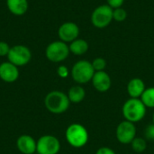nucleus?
I'll return each mask as SVG.
<instances>
[{
    "label": "nucleus",
    "instance_id": "nucleus-1",
    "mask_svg": "<svg viewBox=\"0 0 154 154\" xmlns=\"http://www.w3.org/2000/svg\"><path fill=\"white\" fill-rule=\"evenodd\" d=\"M44 105L50 113L60 115L65 113L69 109L70 101L68 95L65 93L59 90H53L46 95L44 98Z\"/></svg>",
    "mask_w": 154,
    "mask_h": 154
},
{
    "label": "nucleus",
    "instance_id": "nucleus-2",
    "mask_svg": "<svg viewBox=\"0 0 154 154\" xmlns=\"http://www.w3.org/2000/svg\"><path fill=\"white\" fill-rule=\"evenodd\" d=\"M146 106L141 100V98H129L125 102L122 113L125 120L137 123L142 121L146 115Z\"/></svg>",
    "mask_w": 154,
    "mask_h": 154
},
{
    "label": "nucleus",
    "instance_id": "nucleus-3",
    "mask_svg": "<svg viewBox=\"0 0 154 154\" xmlns=\"http://www.w3.org/2000/svg\"><path fill=\"white\" fill-rule=\"evenodd\" d=\"M65 137L69 144L74 148H82L88 142V133L86 127L80 124H71L68 126Z\"/></svg>",
    "mask_w": 154,
    "mask_h": 154
},
{
    "label": "nucleus",
    "instance_id": "nucleus-4",
    "mask_svg": "<svg viewBox=\"0 0 154 154\" xmlns=\"http://www.w3.org/2000/svg\"><path fill=\"white\" fill-rule=\"evenodd\" d=\"M95 72L92 63L86 60H82L77 61L73 65L71 69V77L78 84H86L92 80Z\"/></svg>",
    "mask_w": 154,
    "mask_h": 154
},
{
    "label": "nucleus",
    "instance_id": "nucleus-5",
    "mask_svg": "<svg viewBox=\"0 0 154 154\" xmlns=\"http://www.w3.org/2000/svg\"><path fill=\"white\" fill-rule=\"evenodd\" d=\"M69 45L62 41H55L51 42L45 51L46 58L54 63H59L65 60L69 55Z\"/></svg>",
    "mask_w": 154,
    "mask_h": 154
},
{
    "label": "nucleus",
    "instance_id": "nucleus-6",
    "mask_svg": "<svg viewBox=\"0 0 154 154\" xmlns=\"http://www.w3.org/2000/svg\"><path fill=\"white\" fill-rule=\"evenodd\" d=\"M113 21V8L108 5H101L97 6L91 14L92 24L98 29L107 27Z\"/></svg>",
    "mask_w": 154,
    "mask_h": 154
},
{
    "label": "nucleus",
    "instance_id": "nucleus-7",
    "mask_svg": "<svg viewBox=\"0 0 154 154\" xmlns=\"http://www.w3.org/2000/svg\"><path fill=\"white\" fill-rule=\"evenodd\" d=\"M8 61L16 67H23L28 64L32 59L30 49L24 45H14L10 48L7 55Z\"/></svg>",
    "mask_w": 154,
    "mask_h": 154
},
{
    "label": "nucleus",
    "instance_id": "nucleus-8",
    "mask_svg": "<svg viewBox=\"0 0 154 154\" xmlns=\"http://www.w3.org/2000/svg\"><path fill=\"white\" fill-rule=\"evenodd\" d=\"M36 143L38 154H58L60 150V143L53 135H43L37 140Z\"/></svg>",
    "mask_w": 154,
    "mask_h": 154
},
{
    "label": "nucleus",
    "instance_id": "nucleus-9",
    "mask_svg": "<svg viewBox=\"0 0 154 154\" xmlns=\"http://www.w3.org/2000/svg\"><path fill=\"white\" fill-rule=\"evenodd\" d=\"M116 135L119 143L131 144L133 140L136 137V127L134 123L125 120L117 125Z\"/></svg>",
    "mask_w": 154,
    "mask_h": 154
},
{
    "label": "nucleus",
    "instance_id": "nucleus-10",
    "mask_svg": "<svg viewBox=\"0 0 154 154\" xmlns=\"http://www.w3.org/2000/svg\"><path fill=\"white\" fill-rule=\"evenodd\" d=\"M79 34V26L73 23V22H66L62 23L59 30H58V35L60 41L64 42H71L78 39Z\"/></svg>",
    "mask_w": 154,
    "mask_h": 154
},
{
    "label": "nucleus",
    "instance_id": "nucleus-11",
    "mask_svg": "<svg viewBox=\"0 0 154 154\" xmlns=\"http://www.w3.org/2000/svg\"><path fill=\"white\" fill-rule=\"evenodd\" d=\"M19 78L18 67L11 63L10 61H5L0 64V79L6 83H13L16 81Z\"/></svg>",
    "mask_w": 154,
    "mask_h": 154
},
{
    "label": "nucleus",
    "instance_id": "nucleus-12",
    "mask_svg": "<svg viewBox=\"0 0 154 154\" xmlns=\"http://www.w3.org/2000/svg\"><path fill=\"white\" fill-rule=\"evenodd\" d=\"M92 84L98 92H106L110 89L112 80L110 76L105 71H96L92 78Z\"/></svg>",
    "mask_w": 154,
    "mask_h": 154
},
{
    "label": "nucleus",
    "instance_id": "nucleus-13",
    "mask_svg": "<svg viewBox=\"0 0 154 154\" xmlns=\"http://www.w3.org/2000/svg\"><path fill=\"white\" fill-rule=\"evenodd\" d=\"M37 141H35L31 135L23 134L18 137L16 141V146L20 152L23 154H33L36 152Z\"/></svg>",
    "mask_w": 154,
    "mask_h": 154
},
{
    "label": "nucleus",
    "instance_id": "nucleus-14",
    "mask_svg": "<svg viewBox=\"0 0 154 154\" xmlns=\"http://www.w3.org/2000/svg\"><path fill=\"white\" fill-rule=\"evenodd\" d=\"M146 89L145 84L143 79L134 78L127 84V92L131 98H140Z\"/></svg>",
    "mask_w": 154,
    "mask_h": 154
},
{
    "label": "nucleus",
    "instance_id": "nucleus-15",
    "mask_svg": "<svg viewBox=\"0 0 154 154\" xmlns=\"http://www.w3.org/2000/svg\"><path fill=\"white\" fill-rule=\"evenodd\" d=\"M6 6L14 15H23L28 10L27 0H6Z\"/></svg>",
    "mask_w": 154,
    "mask_h": 154
},
{
    "label": "nucleus",
    "instance_id": "nucleus-16",
    "mask_svg": "<svg viewBox=\"0 0 154 154\" xmlns=\"http://www.w3.org/2000/svg\"><path fill=\"white\" fill-rule=\"evenodd\" d=\"M69 51L74 55H83L88 51V43L86 40L83 39H76L75 41L71 42L69 45Z\"/></svg>",
    "mask_w": 154,
    "mask_h": 154
},
{
    "label": "nucleus",
    "instance_id": "nucleus-17",
    "mask_svg": "<svg viewBox=\"0 0 154 154\" xmlns=\"http://www.w3.org/2000/svg\"><path fill=\"white\" fill-rule=\"evenodd\" d=\"M85 97H86V91L79 85L71 87L68 93V97L70 103H74V104L80 103L81 101L84 100Z\"/></svg>",
    "mask_w": 154,
    "mask_h": 154
},
{
    "label": "nucleus",
    "instance_id": "nucleus-18",
    "mask_svg": "<svg viewBox=\"0 0 154 154\" xmlns=\"http://www.w3.org/2000/svg\"><path fill=\"white\" fill-rule=\"evenodd\" d=\"M140 98L146 107L154 108V87L146 88Z\"/></svg>",
    "mask_w": 154,
    "mask_h": 154
},
{
    "label": "nucleus",
    "instance_id": "nucleus-19",
    "mask_svg": "<svg viewBox=\"0 0 154 154\" xmlns=\"http://www.w3.org/2000/svg\"><path fill=\"white\" fill-rule=\"evenodd\" d=\"M131 146L132 149L137 152V153H142L143 152L146 148H147V142L146 139L144 138H141V137H135L133 142L131 143Z\"/></svg>",
    "mask_w": 154,
    "mask_h": 154
},
{
    "label": "nucleus",
    "instance_id": "nucleus-20",
    "mask_svg": "<svg viewBox=\"0 0 154 154\" xmlns=\"http://www.w3.org/2000/svg\"><path fill=\"white\" fill-rule=\"evenodd\" d=\"M127 17V13L123 7L113 9V20L116 22H124Z\"/></svg>",
    "mask_w": 154,
    "mask_h": 154
},
{
    "label": "nucleus",
    "instance_id": "nucleus-21",
    "mask_svg": "<svg viewBox=\"0 0 154 154\" xmlns=\"http://www.w3.org/2000/svg\"><path fill=\"white\" fill-rule=\"evenodd\" d=\"M91 63L95 71H103L106 67V61L103 58H97Z\"/></svg>",
    "mask_w": 154,
    "mask_h": 154
},
{
    "label": "nucleus",
    "instance_id": "nucleus-22",
    "mask_svg": "<svg viewBox=\"0 0 154 154\" xmlns=\"http://www.w3.org/2000/svg\"><path fill=\"white\" fill-rule=\"evenodd\" d=\"M144 136L146 140L154 141V124L149 125L144 130Z\"/></svg>",
    "mask_w": 154,
    "mask_h": 154
},
{
    "label": "nucleus",
    "instance_id": "nucleus-23",
    "mask_svg": "<svg viewBox=\"0 0 154 154\" xmlns=\"http://www.w3.org/2000/svg\"><path fill=\"white\" fill-rule=\"evenodd\" d=\"M57 74L59 75V77H60L62 79H66V78H68V76L69 74V69L66 66L60 65L57 69Z\"/></svg>",
    "mask_w": 154,
    "mask_h": 154
},
{
    "label": "nucleus",
    "instance_id": "nucleus-24",
    "mask_svg": "<svg viewBox=\"0 0 154 154\" xmlns=\"http://www.w3.org/2000/svg\"><path fill=\"white\" fill-rule=\"evenodd\" d=\"M9 45L5 42H0V56L1 57H5L8 55V52L10 51Z\"/></svg>",
    "mask_w": 154,
    "mask_h": 154
},
{
    "label": "nucleus",
    "instance_id": "nucleus-25",
    "mask_svg": "<svg viewBox=\"0 0 154 154\" xmlns=\"http://www.w3.org/2000/svg\"><path fill=\"white\" fill-rule=\"evenodd\" d=\"M106 1H107V5L113 9L122 7V5L125 3V0H106Z\"/></svg>",
    "mask_w": 154,
    "mask_h": 154
},
{
    "label": "nucleus",
    "instance_id": "nucleus-26",
    "mask_svg": "<svg viewBox=\"0 0 154 154\" xmlns=\"http://www.w3.org/2000/svg\"><path fill=\"white\" fill-rule=\"evenodd\" d=\"M96 154H116L115 152V151L114 150H112L111 148H109V147H101V148H99L97 151V152Z\"/></svg>",
    "mask_w": 154,
    "mask_h": 154
},
{
    "label": "nucleus",
    "instance_id": "nucleus-27",
    "mask_svg": "<svg viewBox=\"0 0 154 154\" xmlns=\"http://www.w3.org/2000/svg\"><path fill=\"white\" fill-rule=\"evenodd\" d=\"M152 122H153L152 124H154V113H153V116H152Z\"/></svg>",
    "mask_w": 154,
    "mask_h": 154
}]
</instances>
